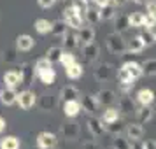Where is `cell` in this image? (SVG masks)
I'll list each match as a JSON object with an SVG mask.
<instances>
[{"mask_svg":"<svg viewBox=\"0 0 156 149\" xmlns=\"http://www.w3.org/2000/svg\"><path fill=\"white\" fill-rule=\"evenodd\" d=\"M107 49L111 51L112 55H118V56H121V55H125L126 53V41L121 37V34H118V32H112V34H109L107 35Z\"/></svg>","mask_w":156,"mask_h":149,"instance_id":"6da1fadb","label":"cell"},{"mask_svg":"<svg viewBox=\"0 0 156 149\" xmlns=\"http://www.w3.org/2000/svg\"><path fill=\"white\" fill-rule=\"evenodd\" d=\"M63 21L67 23V27L77 30L83 27V14H79L74 7H67L63 11Z\"/></svg>","mask_w":156,"mask_h":149,"instance_id":"7a4b0ae2","label":"cell"},{"mask_svg":"<svg viewBox=\"0 0 156 149\" xmlns=\"http://www.w3.org/2000/svg\"><path fill=\"white\" fill-rule=\"evenodd\" d=\"M35 93L32 91V90H25V91L18 93V100H16V104L21 107L23 111H28V109H32V107L35 105Z\"/></svg>","mask_w":156,"mask_h":149,"instance_id":"3957f363","label":"cell"},{"mask_svg":"<svg viewBox=\"0 0 156 149\" xmlns=\"http://www.w3.org/2000/svg\"><path fill=\"white\" fill-rule=\"evenodd\" d=\"M58 144V139L51 132H41L37 135V146L41 149H55Z\"/></svg>","mask_w":156,"mask_h":149,"instance_id":"277c9868","label":"cell"},{"mask_svg":"<svg viewBox=\"0 0 156 149\" xmlns=\"http://www.w3.org/2000/svg\"><path fill=\"white\" fill-rule=\"evenodd\" d=\"M86 126H88V132H90L93 137H102V135L105 133V125H104V121L98 119V118H95V116H90V118H88Z\"/></svg>","mask_w":156,"mask_h":149,"instance_id":"5b68a950","label":"cell"},{"mask_svg":"<svg viewBox=\"0 0 156 149\" xmlns=\"http://www.w3.org/2000/svg\"><path fill=\"white\" fill-rule=\"evenodd\" d=\"M4 83L7 88H12L16 90L18 86L23 84V72L21 70H9L4 74Z\"/></svg>","mask_w":156,"mask_h":149,"instance_id":"8992f818","label":"cell"},{"mask_svg":"<svg viewBox=\"0 0 156 149\" xmlns=\"http://www.w3.org/2000/svg\"><path fill=\"white\" fill-rule=\"evenodd\" d=\"M60 133H62V137L67 139V140H74V139H77L79 137V126L74 123V121L62 123V126H60Z\"/></svg>","mask_w":156,"mask_h":149,"instance_id":"52a82bcc","label":"cell"},{"mask_svg":"<svg viewBox=\"0 0 156 149\" xmlns=\"http://www.w3.org/2000/svg\"><path fill=\"white\" fill-rule=\"evenodd\" d=\"M34 72H35V76L41 81H42L44 84L51 86L53 83H55V79H56V72H55V69L53 67H44V69H34Z\"/></svg>","mask_w":156,"mask_h":149,"instance_id":"ba28073f","label":"cell"},{"mask_svg":"<svg viewBox=\"0 0 156 149\" xmlns=\"http://www.w3.org/2000/svg\"><path fill=\"white\" fill-rule=\"evenodd\" d=\"M79 104H81V109H83L84 112L91 114V116L98 111V107H100L97 98H95V95H84V97H81Z\"/></svg>","mask_w":156,"mask_h":149,"instance_id":"9c48e42d","label":"cell"},{"mask_svg":"<svg viewBox=\"0 0 156 149\" xmlns=\"http://www.w3.org/2000/svg\"><path fill=\"white\" fill-rule=\"evenodd\" d=\"M125 133H126V139L130 142H139L144 137V128L140 123H132L125 128Z\"/></svg>","mask_w":156,"mask_h":149,"instance_id":"30bf717a","label":"cell"},{"mask_svg":"<svg viewBox=\"0 0 156 149\" xmlns=\"http://www.w3.org/2000/svg\"><path fill=\"white\" fill-rule=\"evenodd\" d=\"M79 44V39H77V34L72 32V30H67L63 35H62V48L65 51H72L76 49Z\"/></svg>","mask_w":156,"mask_h":149,"instance_id":"8fae6325","label":"cell"},{"mask_svg":"<svg viewBox=\"0 0 156 149\" xmlns=\"http://www.w3.org/2000/svg\"><path fill=\"white\" fill-rule=\"evenodd\" d=\"M35 104L39 105L41 111H44V112H51V111L56 107V98H55V95H51V93H44V95H41L39 102H35Z\"/></svg>","mask_w":156,"mask_h":149,"instance_id":"7c38bea8","label":"cell"},{"mask_svg":"<svg viewBox=\"0 0 156 149\" xmlns=\"http://www.w3.org/2000/svg\"><path fill=\"white\" fill-rule=\"evenodd\" d=\"M95 98L98 102V105H104V107H111L116 102V93L112 90H100L97 95H95Z\"/></svg>","mask_w":156,"mask_h":149,"instance_id":"4fadbf2b","label":"cell"},{"mask_svg":"<svg viewBox=\"0 0 156 149\" xmlns=\"http://www.w3.org/2000/svg\"><path fill=\"white\" fill-rule=\"evenodd\" d=\"M93 76H95V79H97L98 83H105V81H109L111 76H112V67L109 63H100L98 67L93 70Z\"/></svg>","mask_w":156,"mask_h":149,"instance_id":"5bb4252c","label":"cell"},{"mask_svg":"<svg viewBox=\"0 0 156 149\" xmlns=\"http://www.w3.org/2000/svg\"><path fill=\"white\" fill-rule=\"evenodd\" d=\"M98 55H100V48L95 42L84 44V48H83V58H84L88 63L97 62V60H98Z\"/></svg>","mask_w":156,"mask_h":149,"instance_id":"9a60e30c","label":"cell"},{"mask_svg":"<svg viewBox=\"0 0 156 149\" xmlns=\"http://www.w3.org/2000/svg\"><path fill=\"white\" fill-rule=\"evenodd\" d=\"M81 104H79V100H67L63 102V112L67 118H77L79 114H81Z\"/></svg>","mask_w":156,"mask_h":149,"instance_id":"2e32d148","label":"cell"},{"mask_svg":"<svg viewBox=\"0 0 156 149\" xmlns=\"http://www.w3.org/2000/svg\"><path fill=\"white\" fill-rule=\"evenodd\" d=\"M77 39H79V42H83V44L93 42V41H95V30H93L91 25L77 28Z\"/></svg>","mask_w":156,"mask_h":149,"instance_id":"e0dca14e","label":"cell"},{"mask_svg":"<svg viewBox=\"0 0 156 149\" xmlns=\"http://www.w3.org/2000/svg\"><path fill=\"white\" fill-rule=\"evenodd\" d=\"M35 46V41H34V37L27 35V34H23V35H18L16 39V49L18 51H30L32 48Z\"/></svg>","mask_w":156,"mask_h":149,"instance_id":"ac0fdd59","label":"cell"},{"mask_svg":"<svg viewBox=\"0 0 156 149\" xmlns=\"http://www.w3.org/2000/svg\"><path fill=\"white\" fill-rule=\"evenodd\" d=\"M81 97V91H79L76 86H63L62 88V91H60V98L62 102H67V100H79Z\"/></svg>","mask_w":156,"mask_h":149,"instance_id":"d6986e66","label":"cell"},{"mask_svg":"<svg viewBox=\"0 0 156 149\" xmlns=\"http://www.w3.org/2000/svg\"><path fill=\"white\" fill-rule=\"evenodd\" d=\"M144 48H146V44H144V41H142V37L135 35L133 39L126 44V53H130V55H139V53L144 51Z\"/></svg>","mask_w":156,"mask_h":149,"instance_id":"ffe728a7","label":"cell"},{"mask_svg":"<svg viewBox=\"0 0 156 149\" xmlns=\"http://www.w3.org/2000/svg\"><path fill=\"white\" fill-rule=\"evenodd\" d=\"M16 100H18V93L12 88H5V90L0 91V102L4 105H14Z\"/></svg>","mask_w":156,"mask_h":149,"instance_id":"44dd1931","label":"cell"},{"mask_svg":"<svg viewBox=\"0 0 156 149\" xmlns=\"http://www.w3.org/2000/svg\"><path fill=\"white\" fill-rule=\"evenodd\" d=\"M118 109H119V112H123V114H132V112L137 111V109H135V104L132 102V98H130L128 95H123V97L119 98Z\"/></svg>","mask_w":156,"mask_h":149,"instance_id":"7402d4cb","label":"cell"},{"mask_svg":"<svg viewBox=\"0 0 156 149\" xmlns=\"http://www.w3.org/2000/svg\"><path fill=\"white\" fill-rule=\"evenodd\" d=\"M135 114H137V119H139V123H147V121L153 119V114H154V111H153V107H151V105H140L137 111H135Z\"/></svg>","mask_w":156,"mask_h":149,"instance_id":"603a6c76","label":"cell"},{"mask_svg":"<svg viewBox=\"0 0 156 149\" xmlns=\"http://www.w3.org/2000/svg\"><path fill=\"white\" fill-rule=\"evenodd\" d=\"M137 102H139L140 105H151V104L154 102V91L149 90V88L140 90V91L137 93Z\"/></svg>","mask_w":156,"mask_h":149,"instance_id":"cb8c5ba5","label":"cell"},{"mask_svg":"<svg viewBox=\"0 0 156 149\" xmlns=\"http://www.w3.org/2000/svg\"><path fill=\"white\" fill-rule=\"evenodd\" d=\"M123 67L128 70V74L132 76V79H133V81H137L139 77H142V76H144V72H142V65L137 63V62H126Z\"/></svg>","mask_w":156,"mask_h":149,"instance_id":"d4e9b609","label":"cell"},{"mask_svg":"<svg viewBox=\"0 0 156 149\" xmlns=\"http://www.w3.org/2000/svg\"><path fill=\"white\" fill-rule=\"evenodd\" d=\"M114 25H116V32L118 34H123L125 30L130 28V21H128V16L126 14H118L114 16Z\"/></svg>","mask_w":156,"mask_h":149,"instance_id":"484cf974","label":"cell"},{"mask_svg":"<svg viewBox=\"0 0 156 149\" xmlns=\"http://www.w3.org/2000/svg\"><path fill=\"white\" fill-rule=\"evenodd\" d=\"M119 116H121V112H119V109L118 107H107L105 111H104V116H102V121L104 123H112V121H118L119 119Z\"/></svg>","mask_w":156,"mask_h":149,"instance_id":"4316f807","label":"cell"},{"mask_svg":"<svg viewBox=\"0 0 156 149\" xmlns=\"http://www.w3.org/2000/svg\"><path fill=\"white\" fill-rule=\"evenodd\" d=\"M65 72H67L69 79H79L81 76H83V65L77 63V62H74V63L65 67Z\"/></svg>","mask_w":156,"mask_h":149,"instance_id":"83f0119b","label":"cell"},{"mask_svg":"<svg viewBox=\"0 0 156 149\" xmlns=\"http://www.w3.org/2000/svg\"><path fill=\"white\" fill-rule=\"evenodd\" d=\"M0 149H20V139L14 135L0 139Z\"/></svg>","mask_w":156,"mask_h":149,"instance_id":"f1b7e54d","label":"cell"},{"mask_svg":"<svg viewBox=\"0 0 156 149\" xmlns=\"http://www.w3.org/2000/svg\"><path fill=\"white\" fill-rule=\"evenodd\" d=\"M100 20H104V21H109V20H114V16H116V5L114 4H107L104 7H100Z\"/></svg>","mask_w":156,"mask_h":149,"instance_id":"f546056e","label":"cell"},{"mask_svg":"<svg viewBox=\"0 0 156 149\" xmlns=\"http://www.w3.org/2000/svg\"><path fill=\"white\" fill-rule=\"evenodd\" d=\"M62 53H63V48H58V46H55V48H49V49H48V53H46V58L49 60L51 63H60Z\"/></svg>","mask_w":156,"mask_h":149,"instance_id":"4dcf8cb0","label":"cell"},{"mask_svg":"<svg viewBox=\"0 0 156 149\" xmlns=\"http://www.w3.org/2000/svg\"><path fill=\"white\" fill-rule=\"evenodd\" d=\"M128 21H130V27L132 28H140L144 27V14L142 12H132V14L128 16Z\"/></svg>","mask_w":156,"mask_h":149,"instance_id":"1f68e13d","label":"cell"},{"mask_svg":"<svg viewBox=\"0 0 156 149\" xmlns=\"http://www.w3.org/2000/svg\"><path fill=\"white\" fill-rule=\"evenodd\" d=\"M84 18L90 25H97L98 21H102L100 20V11L98 9H93V7H88V11L84 12Z\"/></svg>","mask_w":156,"mask_h":149,"instance_id":"d6a6232c","label":"cell"},{"mask_svg":"<svg viewBox=\"0 0 156 149\" xmlns=\"http://www.w3.org/2000/svg\"><path fill=\"white\" fill-rule=\"evenodd\" d=\"M142 65V72L146 76H156V58H149Z\"/></svg>","mask_w":156,"mask_h":149,"instance_id":"836d02e7","label":"cell"},{"mask_svg":"<svg viewBox=\"0 0 156 149\" xmlns=\"http://www.w3.org/2000/svg\"><path fill=\"white\" fill-rule=\"evenodd\" d=\"M65 32H67V23H65L63 20H58V21L51 23V34H53V35L62 37Z\"/></svg>","mask_w":156,"mask_h":149,"instance_id":"e575fe53","label":"cell"},{"mask_svg":"<svg viewBox=\"0 0 156 149\" xmlns=\"http://www.w3.org/2000/svg\"><path fill=\"white\" fill-rule=\"evenodd\" d=\"M35 30L41 34V35H46V34H51V21H48V20H44V18H41V20H37L35 21Z\"/></svg>","mask_w":156,"mask_h":149,"instance_id":"d590c367","label":"cell"},{"mask_svg":"<svg viewBox=\"0 0 156 149\" xmlns=\"http://www.w3.org/2000/svg\"><path fill=\"white\" fill-rule=\"evenodd\" d=\"M114 149H133L132 146V142L128 140L126 137H121V135H116V139H114Z\"/></svg>","mask_w":156,"mask_h":149,"instance_id":"8d00e7d4","label":"cell"},{"mask_svg":"<svg viewBox=\"0 0 156 149\" xmlns=\"http://www.w3.org/2000/svg\"><path fill=\"white\" fill-rule=\"evenodd\" d=\"M123 130H125V128H123V125L119 123V119H118V121H112V123H105V132L112 133L114 137H116V135H119Z\"/></svg>","mask_w":156,"mask_h":149,"instance_id":"74e56055","label":"cell"},{"mask_svg":"<svg viewBox=\"0 0 156 149\" xmlns=\"http://www.w3.org/2000/svg\"><path fill=\"white\" fill-rule=\"evenodd\" d=\"M72 7L76 9L79 14L84 16V12L88 11V7H90V5H88V0H74V2H72Z\"/></svg>","mask_w":156,"mask_h":149,"instance_id":"f35d334b","label":"cell"},{"mask_svg":"<svg viewBox=\"0 0 156 149\" xmlns=\"http://www.w3.org/2000/svg\"><path fill=\"white\" fill-rule=\"evenodd\" d=\"M16 53H18V49H12V48H9V49H5L4 51V62H5V63H14L16 60H18V55H16Z\"/></svg>","mask_w":156,"mask_h":149,"instance_id":"ab89813d","label":"cell"},{"mask_svg":"<svg viewBox=\"0 0 156 149\" xmlns=\"http://www.w3.org/2000/svg\"><path fill=\"white\" fill-rule=\"evenodd\" d=\"M140 37H142V41H144V44H146V48H149V46L156 44V39H154V34H153V30H147V28H146V32H144Z\"/></svg>","mask_w":156,"mask_h":149,"instance_id":"60d3db41","label":"cell"},{"mask_svg":"<svg viewBox=\"0 0 156 149\" xmlns=\"http://www.w3.org/2000/svg\"><path fill=\"white\" fill-rule=\"evenodd\" d=\"M76 62V55H72V51H63L62 53V58H60V63L62 65H70V63H74Z\"/></svg>","mask_w":156,"mask_h":149,"instance_id":"b9f144b4","label":"cell"},{"mask_svg":"<svg viewBox=\"0 0 156 149\" xmlns=\"http://www.w3.org/2000/svg\"><path fill=\"white\" fill-rule=\"evenodd\" d=\"M118 81H119V83H135L133 79H132V76L128 74V70L125 69V67H121L119 72H118Z\"/></svg>","mask_w":156,"mask_h":149,"instance_id":"7bdbcfd3","label":"cell"},{"mask_svg":"<svg viewBox=\"0 0 156 149\" xmlns=\"http://www.w3.org/2000/svg\"><path fill=\"white\" fill-rule=\"evenodd\" d=\"M144 27L147 30H153L156 27V16L154 14H144Z\"/></svg>","mask_w":156,"mask_h":149,"instance_id":"ee69618b","label":"cell"},{"mask_svg":"<svg viewBox=\"0 0 156 149\" xmlns=\"http://www.w3.org/2000/svg\"><path fill=\"white\" fill-rule=\"evenodd\" d=\"M146 9H147L149 14L156 16V0H146Z\"/></svg>","mask_w":156,"mask_h":149,"instance_id":"f6af8a7d","label":"cell"},{"mask_svg":"<svg viewBox=\"0 0 156 149\" xmlns=\"http://www.w3.org/2000/svg\"><path fill=\"white\" fill-rule=\"evenodd\" d=\"M55 2H56V0H37V4H39V5H41L42 9L53 7V5H55Z\"/></svg>","mask_w":156,"mask_h":149,"instance_id":"bcb514c9","label":"cell"},{"mask_svg":"<svg viewBox=\"0 0 156 149\" xmlns=\"http://www.w3.org/2000/svg\"><path fill=\"white\" fill-rule=\"evenodd\" d=\"M140 149H156V140H146L144 144H142V147Z\"/></svg>","mask_w":156,"mask_h":149,"instance_id":"7dc6e473","label":"cell"},{"mask_svg":"<svg viewBox=\"0 0 156 149\" xmlns=\"http://www.w3.org/2000/svg\"><path fill=\"white\" fill-rule=\"evenodd\" d=\"M83 149H100V147L95 142H84V144H83Z\"/></svg>","mask_w":156,"mask_h":149,"instance_id":"c3c4849f","label":"cell"},{"mask_svg":"<svg viewBox=\"0 0 156 149\" xmlns=\"http://www.w3.org/2000/svg\"><path fill=\"white\" fill-rule=\"evenodd\" d=\"M93 4H95L97 7H104L107 4H111V0H93Z\"/></svg>","mask_w":156,"mask_h":149,"instance_id":"681fc988","label":"cell"},{"mask_svg":"<svg viewBox=\"0 0 156 149\" xmlns=\"http://www.w3.org/2000/svg\"><path fill=\"white\" fill-rule=\"evenodd\" d=\"M126 2H128V0H111V4H114L116 7H118V5H125Z\"/></svg>","mask_w":156,"mask_h":149,"instance_id":"f907efd6","label":"cell"},{"mask_svg":"<svg viewBox=\"0 0 156 149\" xmlns=\"http://www.w3.org/2000/svg\"><path fill=\"white\" fill-rule=\"evenodd\" d=\"M5 126H7V123H5V119H4V118H0V133H2L4 130H5Z\"/></svg>","mask_w":156,"mask_h":149,"instance_id":"816d5d0a","label":"cell"},{"mask_svg":"<svg viewBox=\"0 0 156 149\" xmlns=\"http://www.w3.org/2000/svg\"><path fill=\"white\" fill-rule=\"evenodd\" d=\"M135 4H146V0H133Z\"/></svg>","mask_w":156,"mask_h":149,"instance_id":"f5cc1de1","label":"cell"},{"mask_svg":"<svg viewBox=\"0 0 156 149\" xmlns=\"http://www.w3.org/2000/svg\"><path fill=\"white\" fill-rule=\"evenodd\" d=\"M32 149H41V147H39V146H37V147H32Z\"/></svg>","mask_w":156,"mask_h":149,"instance_id":"db71d44e","label":"cell"},{"mask_svg":"<svg viewBox=\"0 0 156 149\" xmlns=\"http://www.w3.org/2000/svg\"><path fill=\"white\" fill-rule=\"evenodd\" d=\"M154 39H156V32H154Z\"/></svg>","mask_w":156,"mask_h":149,"instance_id":"11a10c76","label":"cell"},{"mask_svg":"<svg viewBox=\"0 0 156 149\" xmlns=\"http://www.w3.org/2000/svg\"><path fill=\"white\" fill-rule=\"evenodd\" d=\"M107 149H114V147H107Z\"/></svg>","mask_w":156,"mask_h":149,"instance_id":"9f6ffc18","label":"cell"},{"mask_svg":"<svg viewBox=\"0 0 156 149\" xmlns=\"http://www.w3.org/2000/svg\"><path fill=\"white\" fill-rule=\"evenodd\" d=\"M60 2H65V0H60Z\"/></svg>","mask_w":156,"mask_h":149,"instance_id":"6f0895ef","label":"cell"}]
</instances>
